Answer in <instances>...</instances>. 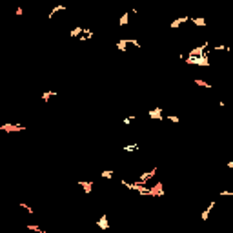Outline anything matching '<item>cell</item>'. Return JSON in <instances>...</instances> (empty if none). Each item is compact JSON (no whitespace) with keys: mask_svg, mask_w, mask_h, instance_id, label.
I'll use <instances>...</instances> for the list:
<instances>
[{"mask_svg":"<svg viewBox=\"0 0 233 233\" xmlns=\"http://www.w3.org/2000/svg\"><path fill=\"white\" fill-rule=\"evenodd\" d=\"M0 129H2V131H7V133H11V131H24L26 126H18V124H4Z\"/></svg>","mask_w":233,"mask_h":233,"instance_id":"obj_1","label":"cell"},{"mask_svg":"<svg viewBox=\"0 0 233 233\" xmlns=\"http://www.w3.org/2000/svg\"><path fill=\"white\" fill-rule=\"evenodd\" d=\"M97 226H98V228H102V229H107V228H109V224H107V217H106V215H102V217L97 220Z\"/></svg>","mask_w":233,"mask_h":233,"instance_id":"obj_2","label":"cell"},{"mask_svg":"<svg viewBox=\"0 0 233 233\" xmlns=\"http://www.w3.org/2000/svg\"><path fill=\"white\" fill-rule=\"evenodd\" d=\"M149 116H151V119H155V120H162V119H164V116H162L160 107H157V109H151V111H149Z\"/></svg>","mask_w":233,"mask_h":233,"instance_id":"obj_3","label":"cell"},{"mask_svg":"<svg viewBox=\"0 0 233 233\" xmlns=\"http://www.w3.org/2000/svg\"><path fill=\"white\" fill-rule=\"evenodd\" d=\"M79 184L84 188V193H88V195L93 191V189H91V188H93V182H79Z\"/></svg>","mask_w":233,"mask_h":233,"instance_id":"obj_4","label":"cell"},{"mask_svg":"<svg viewBox=\"0 0 233 233\" xmlns=\"http://www.w3.org/2000/svg\"><path fill=\"white\" fill-rule=\"evenodd\" d=\"M55 95H57L55 91H51V89H48V91H46V93H42V100H44V102H48V100H49L51 97H55Z\"/></svg>","mask_w":233,"mask_h":233,"instance_id":"obj_5","label":"cell"},{"mask_svg":"<svg viewBox=\"0 0 233 233\" xmlns=\"http://www.w3.org/2000/svg\"><path fill=\"white\" fill-rule=\"evenodd\" d=\"M27 229L29 231H35V233H46L44 229H40L38 226H35V224H27Z\"/></svg>","mask_w":233,"mask_h":233,"instance_id":"obj_6","label":"cell"},{"mask_svg":"<svg viewBox=\"0 0 233 233\" xmlns=\"http://www.w3.org/2000/svg\"><path fill=\"white\" fill-rule=\"evenodd\" d=\"M80 33H84V27H75V29L69 31V35H71V36H79Z\"/></svg>","mask_w":233,"mask_h":233,"instance_id":"obj_7","label":"cell"},{"mask_svg":"<svg viewBox=\"0 0 233 233\" xmlns=\"http://www.w3.org/2000/svg\"><path fill=\"white\" fill-rule=\"evenodd\" d=\"M195 84H197V86H200V88H211V84H209V82H204V80H200V79H195Z\"/></svg>","mask_w":233,"mask_h":233,"instance_id":"obj_8","label":"cell"},{"mask_svg":"<svg viewBox=\"0 0 233 233\" xmlns=\"http://www.w3.org/2000/svg\"><path fill=\"white\" fill-rule=\"evenodd\" d=\"M102 178H107V180L113 178V171H111V169H104V171H102Z\"/></svg>","mask_w":233,"mask_h":233,"instance_id":"obj_9","label":"cell"},{"mask_svg":"<svg viewBox=\"0 0 233 233\" xmlns=\"http://www.w3.org/2000/svg\"><path fill=\"white\" fill-rule=\"evenodd\" d=\"M137 149H138L137 144H131V146H124L122 147V151H137Z\"/></svg>","mask_w":233,"mask_h":233,"instance_id":"obj_10","label":"cell"},{"mask_svg":"<svg viewBox=\"0 0 233 233\" xmlns=\"http://www.w3.org/2000/svg\"><path fill=\"white\" fill-rule=\"evenodd\" d=\"M128 18H129V15L124 13L122 17H120V26H126V24H128Z\"/></svg>","mask_w":233,"mask_h":233,"instance_id":"obj_11","label":"cell"},{"mask_svg":"<svg viewBox=\"0 0 233 233\" xmlns=\"http://www.w3.org/2000/svg\"><path fill=\"white\" fill-rule=\"evenodd\" d=\"M133 120H135V116H126V119L122 120V124H124V126H128V124H131Z\"/></svg>","mask_w":233,"mask_h":233,"instance_id":"obj_12","label":"cell"},{"mask_svg":"<svg viewBox=\"0 0 233 233\" xmlns=\"http://www.w3.org/2000/svg\"><path fill=\"white\" fill-rule=\"evenodd\" d=\"M18 206H20L22 209H26V211H29V213H33V208H31L29 204H18Z\"/></svg>","mask_w":233,"mask_h":233,"instance_id":"obj_13","label":"cell"},{"mask_svg":"<svg viewBox=\"0 0 233 233\" xmlns=\"http://www.w3.org/2000/svg\"><path fill=\"white\" fill-rule=\"evenodd\" d=\"M168 120H171V122H175V124L180 122V119H178V116H175V115H169V116H168Z\"/></svg>","mask_w":233,"mask_h":233,"instance_id":"obj_14","label":"cell"},{"mask_svg":"<svg viewBox=\"0 0 233 233\" xmlns=\"http://www.w3.org/2000/svg\"><path fill=\"white\" fill-rule=\"evenodd\" d=\"M226 166H228V168H233V160H229V162H228Z\"/></svg>","mask_w":233,"mask_h":233,"instance_id":"obj_15","label":"cell"}]
</instances>
